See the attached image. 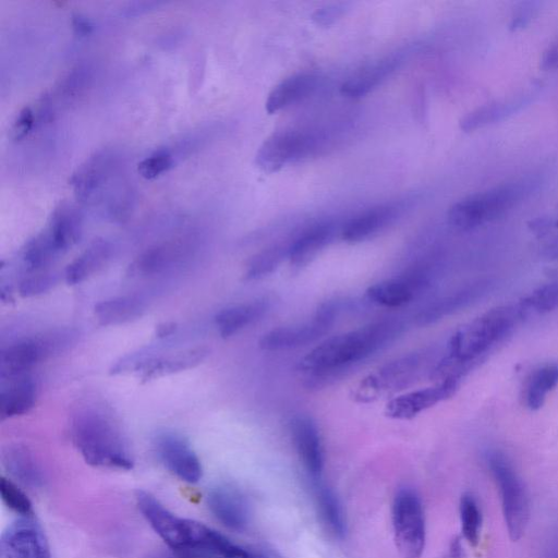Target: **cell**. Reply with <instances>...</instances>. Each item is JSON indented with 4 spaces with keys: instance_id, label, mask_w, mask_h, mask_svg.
<instances>
[{
    "instance_id": "9",
    "label": "cell",
    "mask_w": 558,
    "mask_h": 558,
    "mask_svg": "<svg viewBox=\"0 0 558 558\" xmlns=\"http://www.w3.org/2000/svg\"><path fill=\"white\" fill-rule=\"evenodd\" d=\"M341 307L339 300L326 301L319 305L311 320L265 332L258 341V347L264 351H282L314 342L328 332Z\"/></svg>"
},
{
    "instance_id": "35",
    "label": "cell",
    "mask_w": 558,
    "mask_h": 558,
    "mask_svg": "<svg viewBox=\"0 0 558 558\" xmlns=\"http://www.w3.org/2000/svg\"><path fill=\"white\" fill-rule=\"evenodd\" d=\"M522 102L510 101V102H492L488 105H484L472 112L468 113L460 122V128L464 132H470L498 121L506 117L508 113L513 111L517 107H519Z\"/></svg>"
},
{
    "instance_id": "28",
    "label": "cell",
    "mask_w": 558,
    "mask_h": 558,
    "mask_svg": "<svg viewBox=\"0 0 558 558\" xmlns=\"http://www.w3.org/2000/svg\"><path fill=\"white\" fill-rule=\"evenodd\" d=\"M316 78L312 74L300 73L291 75L269 93L265 102L266 111L274 114L307 96L315 87Z\"/></svg>"
},
{
    "instance_id": "33",
    "label": "cell",
    "mask_w": 558,
    "mask_h": 558,
    "mask_svg": "<svg viewBox=\"0 0 558 558\" xmlns=\"http://www.w3.org/2000/svg\"><path fill=\"white\" fill-rule=\"evenodd\" d=\"M558 384V364H547L536 369L530 377L525 389V404L531 410H538L545 402L547 393Z\"/></svg>"
},
{
    "instance_id": "4",
    "label": "cell",
    "mask_w": 558,
    "mask_h": 558,
    "mask_svg": "<svg viewBox=\"0 0 558 558\" xmlns=\"http://www.w3.org/2000/svg\"><path fill=\"white\" fill-rule=\"evenodd\" d=\"M135 499L145 520L170 549L208 553L207 546L213 529L172 513L155 496L145 490H137Z\"/></svg>"
},
{
    "instance_id": "7",
    "label": "cell",
    "mask_w": 558,
    "mask_h": 558,
    "mask_svg": "<svg viewBox=\"0 0 558 558\" xmlns=\"http://www.w3.org/2000/svg\"><path fill=\"white\" fill-rule=\"evenodd\" d=\"M426 360V353L412 352L386 363L357 384L353 398L367 403L410 386L423 373Z\"/></svg>"
},
{
    "instance_id": "46",
    "label": "cell",
    "mask_w": 558,
    "mask_h": 558,
    "mask_svg": "<svg viewBox=\"0 0 558 558\" xmlns=\"http://www.w3.org/2000/svg\"><path fill=\"white\" fill-rule=\"evenodd\" d=\"M533 2L523 3V7L520 8L518 13L511 21L510 28L517 29L524 26L531 19L534 11Z\"/></svg>"
},
{
    "instance_id": "29",
    "label": "cell",
    "mask_w": 558,
    "mask_h": 558,
    "mask_svg": "<svg viewBox=\"0 0 558 558\" xmlns=\"http://www.w3.org/2000/svg\"><path fill=\"white\" fill-rule=\"evenodd\" d=\"M144 303L135 296H114L98 302L94 307L97 322L102 326H114L140 318Z\"/></svg>"
},
{
    "instance_id": "11",
    "label": "cell",
    "mask_w": 558,
    "mask_h": 558,
    "mask_svg": "<svg viewBox=\"0 0 558 558\" xmlns=\"http://www.w3.org/2000/svg\"><path fill=\"white\" fill-rule=\"evenodd\" d=\"M154 445L161 463L178 478L190 484L202 478L201 461L184 437L173 432H162L156 436Z\"/></svg>"
},
{
    "instance_id": "3",
    "label": "cell",
    "mask_w": 558,
    "mask_h": 558,
    "mask_svg": "<svg viewBox=\"0 0 558 558\" xmlns=\"http://www.w3.org/2000/svg\"><path fill=\"white\" fill-rule=\"evenodd\" d=\"M523 316L520 306H501L488 311L457 331L448 344V355L436 366L434 375L458 379L464 367L504 338Z\"/></svg>"
},
{
    "instance_id": "37",
    "label": "cell",
    "mask_w": 558,
    "mask_h": 558,
    "mask_svg": "<svg viewBox=\"0 0 558 558\" xmlns=\"http://www.w3.org/2000/svg\"><path fill=\"white\" fill-rule=\"evenodd\" d=\"M459 514L463 538L471 545L478 543L482 529V511L471 494H463L459 502Z\"/></svg>"
},
{
    "instance_id": "13",
    "label": "cell",
    "mask_w": 558,
    "mask_h": 558,
    "mask_svg": "<svg viewBox=\"0 0 558 558\" xmlns=\"http://www.w3.org/2000/svg\"><path fill=\"white\" fill-rule=\"evenodd\" d=\"M306 138L296 132L279 131L259 146L255 163L264 172L272 173L300 158L307 149Z\"/></svg>"
},
{
    "instance_id": "47",
    "label": "cell",
    "mask_w": 558,
    "mask_h": 558,
    "mask_svg": "<svg viewBox=\"0 0 558 558\" xmlns=\"http://www.w3.org/2000/svg\"><path fill=\"white\" fill-rule=\"evenodd\" d=\"M542 68L545 70L558 68V43L554 44L543 56Z\"/></svg>"
},
{
    "instance_id": "40",
    "label": "cell",
    "mask_w": 558,
    "mask_h": 558,
    "mask_svg": "<svg viewBox=\"0 0 558 558\" xmlns=\"http://www.w3.org/2000/svg\"><path fill=\"white\" fill-rule=\"evenodd\" d=\"M209 551L219 558H269L267 555L240 546L214 531Z\"/></svg>"
},
{
    "instance_id": "24",
    "label": "cell",
    "mask_w": 558,
    "mask_h": 558,
    "mask_svg": "<svg viewBox=\"0 0 558 558\" xmlns=\"http://www.w3.org/2000/svg\"><path fill=\"white\" fill-rule=\"evenodd\" d=\"M484 291L485 287L482 283H476L438 299L416 314L415 324L418 326H427L436 323L460 308L468 306L484 293Z\"/></svg>"
},
{
    "instance_id": "27",
    "label": "cell",
    "mask_w": 558,
    "mask_h": 558,
    "mask_svg": "<svg viewBox=\"0 0 558 558\" xmlns=\"http://www.w3.org/2000/svg\"><path fill=\"white\" fill-rule=\"evenodd\" d=\"M397 216L395 207H378L351 219L341 236L349 243L365 241L385 229Z\"/></svg>"
},
{
    "instance_id": "23",
    "label": "cell",
    "mask_w": 558,
    "mask_h": 558,
    "mask_svg": "<svg viewBox=\"0 0 558 558\" xmlns=\"http://www.w3.org/2000/svg\"><path fill=\"white\" fill-rule=\"evenodd\" d=\"M46 229L59 251L64 253L81 239L82 216L74 205L62 202L53 209Z\"/></svg>"
},
{
    "instance_id": "32",
    "label": "cell",
    "mask_w": 558,
    "mask_h": 558,
    "mask_svg": "<svg viewBox=\"0 0 558 558\" xmlns=\"http://www.w3.org/2000/svg\"><path fill=\"white\" fill-rule=\"evenodd\" d=\"M62 254L47 229L31 239L22 250L23 264L29 272L46 270Z\"/></svg>"
},
{
    "instance_id": "45",
    "label": "cell",
    "mask_w": 558,
    "mask_h": 558,
    "mask_svg": "<svg viewBox=\"0 0 558 558\" xmlns=\"http://www.w3.org/2000/svg\"><path fill=\"white\" fill-rule=\"evenodd\" d=\"M158 551L149 555L147 558H219L206 551L189 550V551Z\"/></svg>"
},
{
    "instance_id": "19",
    "label": "cell",
    "mask_w": 558,
    "mask_h": 558,
    "mask_svg": "<svg viewBox=\"0 0 558 558\" xmlns=\"http://www.w3.org/2000/svg\"><path fill=\"white\" fill-rule=\"evenodd\" d=\"M36 383L29 374L1 378L0 417L26 414L36 401Z\"/></svg>"
},
{
    "instance_id": "50",
    "label": "cell",
    "mask_w": 558,
    "mask_h": 558,
    "mask_svg": "<svg viewBox=\"0 0 558 558\" xmlns=\"http://www.w3.org/2000/svg\"><path fill=\"white\" fill-rule=\"evenodd\" d=\"M464 550L459 537L452 539L448 549V558H463Z\"/></svg>"
},
{
    "instance_id": "36",
    "label": "cell",
    "mask_w": 558,
    "mask_h": 558,
    "mask_svg": "<svg viewBox=\"0 0 558 558\" xmlns=\"http://www.w3.org/2000/svg\"><path fill=\"white\" fill-rule=\"evenodd\" d=\"M174 258L168 246H154L134 259L128 269L130 276H150L162 271Z\"/></svg>"
},
{
    "instance_id": "16",
    "label": "cell",
    "mask_w": 558,
    "mask_h": 558,
    "mask_svg": "<svg viewBox=\"0 0 558 558\" xmlns=\"http://www.w3.org/2000/svg\"><path fill=\"white\" fill-rule=\"evenodd\" d=\"M207 505L214 517L226 527L242 532L251 521V509L245 496L229 485H217L207 494Z\"/></svg>"
},
{
    "instance_id": "2",
    "label": "cell",
    "mask_w": 558,
    "mask_h": 558,
    "mask_svg": "<svg viewBox=\"0 0 558 558\" xmlns=\"http://www.w3.org/2000/svg\"><path fill=\"white\" fill-rule=\"evenodd\" d=\"M72 442L86 463L96 468L131 470L134 459L114 417L101 405H80L70 420Z\"/></svg>"
},
{
    "instance_id": "14",
    "label": "cell",
    "mask_w": 558,
    "mask_h": 558,
    "mask_svg": "<svg viewBox=\"0 0 558 558\" xmlns=\"http://www.w3.org/2000/svg\"><path fill=\"white\" fill-rule=\"evenodd\" d=\"M458 379H444L435 386L417 389L396 398L386 405L385 413L395 420H411L454 393Z\"/></svg>"
},
{
    "instance_id": "15",
    "label": "cell",
    "mask_w": 558,
    "mask_h": 558,
    "mask_svg": "<svg viewBox=\"0 0 558 558\" xmlns=\"http://www.w3.org/2000/svg\"><path fill=\"white\" fill-rule=\"evenodd\" d=\"M295 451L312 481L319 480L324 470L325 454L319 430L306 415H295L289 423Z\"/></svg>"
},
{
    "instance_id": "1",
    "label": "cell",
    "mask_w": 558,
    "mask_h": 558,
    "mask_svg": "<svg viewBox=\"0 0 558 558\" xmlns=\"http://www.w3.org/2000/svg\"><path fill=\"white\" fill-rule=\"evenodd\" d=\"M403 329L401 320L390 318L326 339L300 361V368L310 373L306 386L318 388L329 385L356 363L390 343Z\"/></svg>"
},
{
    "instance_id": "5",
    "label": "cell",
    "mask_w": 558,
    "mask_h": 558,
    "mask_svg": "<svg viewBox=\"0 0 558 558\" xmlns=\"http://www.w3.org/2000/svg\"><path fill=\"white\" fill-rule=\"evenodd\" d=\"M486 463L498 487L508 534L512 541H518L523 535L530 519L526 487L504 453L490 451Z\"/></svg>"
},
{
    "instance_id": "20",
    "label": "cell",
    "mask_w": 558,
    "mask_h": 558,
    "mask_svg": "<svg viewBox=\"0 0 558 558\" xmlns=\"http://www.w3.org/2000/svg\"><path fill=\"white\" fill-rule=\"evenodd\" d=\"M1 460L7 472L21 484L40 488L45 478L34 453L24 445H9L2 450Z\"/></svg>"
},
{
    "instance_id": "41",
    "label": "cell",
    "mask_w": 558,
    "mask_h": 558,
    "mask_svg": "<svg viewBox=\"0 0 558 558\" xmlns=\"http://www.w3.org/2000/svg\"><path fill=\"white\" fill-rule=\"evenodd\" d=\"M58 275L47 270L32 271L25 276L19 286L22 298L37 296L50 291L58 282Z\"/></svg>"
},
{
    "instance_id": "10",
    "label": "cell",
    "mask_w": 558,
    "mask_h": 558,
    "mask_svg": "<svg viewBox=\"0 0 558 558\" xmlns=\"http://www.w3.org/2000/svg\"><path fill=\"white\" fill-rule=\"evenodd\" d=\"M0 558H51L41 526L32 517L11 523L1 536Z\"/></svg>"
},
{
    "instance_id": "30",
    "label": "cell",
    "mask_w": 558,
    "mask_h": 558,
    "mask_svg": "<svg viewBox=\"0 0 558 558\" xmlns=\"http://www.w3.org/2000/svg\"><path fill=\"white\" fill-rule=\"evenodd\" d=\"M109 156L97 154L86 160L73 173L70 182L80 198L93 195L106 180L109 171Z\"/></svg>"
},
{
    "instance_id": "17",
    "label": "cell",
    "mask_w": 558,
    "mask_h": 558,
    "mask_svg": "<svg viewBox=\"0 0 558 558\" xmlns=\"http://www.w3.org/2000/svg\"><path fill=\"white\" fill-rule=\"evenodd\" d=\"M49 359L40 335L22 339L0 353V378L28 374L37 363Z\"/></svg>"
},
{
    "instance_id": "6",
    "label": "cell",
    "mask_w": 558,
    "mask_h": 558,
    "mask_svg": "<svg viewBox=\"0 0 558 558\" xmlns=\"http://www.w3.org/2000/svg\"><path fill=\"white\" fill-rule=\"evenodd\" d=\"M391 521L396 547L401 558H421L426 543L422 500L411 487H400L393 497Z\"/></svg>"
},
{
    "instance_id": "8",
    "label": "cell",
    "mask_w": 558,
    "mask_h": 558,
    "mask_svg": "<svg viewBox=\"0 0 558 558\" xmlns=\"http://www.w3.org/2000/svg\"><path fill=\"white\" fill-rule=\"evenodd\" d=\"M521 193L519 185H504L468 196L450 207L448 221L459 230L473 229L502 215Z\"/></svg>"
},
{
    "instance_id": "21",
    "label": "cell",
    "mask_w": 558,
    "mask_h": 558,
    "mask_svg": "<svg viewBox=\"0 0 558 558\" xmlns=\"http://www.w3.org/2000/svg\"><path fill=\"white\" fill-rule=\"evenodd\" d=\"M268 298L226 307L215 316V324L222 338H229L263 317L270 308Z\"/></svg>"
},
{
    "instance_id": "42",
    "label": "cell",
    "mask_w": 558,
    "mask_h": 558,
    "mask_svg": "<svg viewBox=\"0 0 558 558\" xmlns=\"http://www.w3.org/2000/svg\"><path fill=\"white\" fill-rule=\"evenodd\" d=\"M173 165L172 154L168 149H158L140 161L137 171L145 179H154L168 171Z\"/></svg>"
},
{
    "instance_id": "25",
    "label": "cell",
    "mask_w": 558,
    "mask_h": 558,
    "mask_svg": "<svg viewBox=\"0 0 558 558\" xmlns=\"http://www.w3.org/2000/svg\"><path fill=\"white\" fill-rule=\"evenodd\" d=\"M313 490L322 523L335 537L343 538L347 533V518L339 497L319 480L313 481Z\"/></svg>"
},
{
    "instance_id": "43",
    "label": "cell",
    "mask_w": 558,
    "mask_h": 558,
    "mask_svg": "<svg viewBox=\"0 0 558 558\" xmlns=\"http://www.w3.org/2000/svg\"><path fill=\"white\" fill-rule=\"evenodd\" d=\"M35 113L29 107H24L15 117L11 126L13 140L23 138L34 126Z\"/></svg>"
},
{
    "instance_id": "12",
    "label": "cell",
    "mask_w": 558,
    "mask_h": 558,
    "mask_svg": "<svg viewBox=\"0 0 558 558\" xmlns=\"http://www.w3.org/2000/svg\"><path fill=\"white\" fill-rule=\"evenodd\" d=\"M429 280L428 270L414 269L398 278L372 284L366 290V296L380 306L400 307L411 302L420 291L426 289Z\"/></svg>"
},
{
    "instance_id": "34",
    "label": "cell",
    "mask_w": 558,
    "mask_h": 558,
    "mask_svg": "<svg viewBox=\"0 0 558 558\" xmlns=\"http://www.w3.org/2000/svg\"><path fill=\"white\" fill-rule=\"evenodd\" d=\"M288 256L289 246L282 245H275L257 253L248 260L244 279L252 281L270 275Z\"/></svg>"
},
{
    "instance_id": "48",
    "label": "cell",
    "mask_w": 558,
    "mask_h": 558,
    "mask_svg": "<svg viewBox=\"0 0 558 558\" xmlns=\"http://www.w3.org/2000/svg\"><path fill=\"white\" fill-rule=\"evenodd\" d=\"M73 26L80 34H86L90 32L92 24L89 20L85 16H82L80 14L75 15L73 17Z\"/></svg>"
},
{
    "instance_id": "49",
    "label": "cell",
    "mask_w": 558,
    "mask_h": 558,
    "mask_svg": "<svg viewBox=\"0 0 558 558\" xmlns=\"http://www.w3.org/2000/svg\"><path fill=\"white\" fill-rule=\"evenodd\" d=\"M177 330V324L173 322H165L156 327V335L158 338H166Z\"/></svg>"
},
{
    "instance_id": "44",
    "label": "cell",
    "mask_w": 558,
    "mask_h": 558,
    "mask_svg": "<svg viewBox=\"0 0 558 558\" xmlns=\"http://www.w3.org/2000/svg\"><path fill=\"white\" fill-rule=\"evenodd\" d=\"M345 11V3L329 4L315 11L312 19L317 25L329 26L339 20Z\"/></svg>"
},
{
    "instance_id": "39",
    "label": "cell",
    "mask_w": 558,
    "mask_h": 558,
    "mask_svg": "<svg viewBox=\"0 0 558 558\" xmlns=\"http://www.w3.org/2000/svg\"><path fill=\"white\" fill-rule=\"evenodd\" d=\"M0 494L3 504L22 517H32L33 507L26 494L10 478L1 477Z\"/></svg>"
},
{
    "instance_id": "26",
    "label": "cell",
    "mask_w": 558,
    "mask_h": 558,
    "mask_svg": "<svg viewBox=\"0 0 558 558\" xmlns=\"http://www.w3.org/2000/svg\"><path fill=\"white\" fill-rule=\"evenodd\" d=\"M112 246L104 240L95 241L65 268V281L70 286L82 283L98 272L110 259Z\"/></svg>"
},
{
    "instance_id": "22",
    "label": "cell",
    "mask_w": 558,
    "mask_h": 558,
    "mask_svg": "<svg viewBox=\"0 0 558 558\" xmlns=\"http://www.w3.org/2000/svg\"><path fill=\"white\" fill-rule=\"evenodd\" d=\"M335 235L332 223H319L304 231L289 245V260L293 268L300 269L310 264L323 251Z\"/></svg>"
},
{
    "instance_id": "31",
    "label": "cell",
    "mask_w": 558,
    "mask_h": 558,
    "mask_svg": "<svg viewBox=\"0 0 558 558\" xmlns=\"http://www.w3.org/2000/svg\"><path fill=\"white\" fill-rule=\"evenodd\" d=\"M396 65V59H386L371 64L351 76L342 85L341 90L349 97H362L379 85L395 70Z\"/></svg>"
},
{
    "instance_id": "18",
    "label": "cell",
    "mask_w": 558,
    "mask_h": 558,
    "mask_svg": "<svg viewBox=\"0 0 558 558\" xmlns=\"http://www.w3.org/2000/svg\"><path fill=\"white\" fill-rule=\"evenodd\" d=\"M209 349L205 345L184 349L168 355L150 354L144 362L141 372L143 381H149L162 376L179 373L199 365L208 355Z\"/></svg>"
},
{
    "instance_id": "38",
    "label": "cell",
    "mask_w": 558,
    "mask_h": 558,
    "mask_svg": "<svg viewBox=\"0 0 558 558\" xmlns=\"http://www.w3.org/2000/svg\"><path fill=\"white\" fill-rule=\"evenodd\" d=\"M523 314L529 311L547 313L558 306V282L548 283L532 292L519 304Z\"/></svg>"
}]
</instances>
